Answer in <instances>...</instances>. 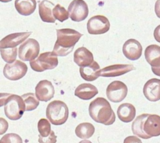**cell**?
<instances>
[{
    "label": "cell",
    "instance_id": "6da1fadb",
    "mask_svg": "<svg viewBox=\"0 0 160 143\" xmlns=\"http://www.w3.org/2000/svg\"><path fill=\"white\" fill-rule=\"evenodd\" d=\"M57 36L53 52L58 56H66L72 53L82 35L74 29L64 28L57 30Z\"/></svg>",
    "mask_w": 160,
    "mask_h": 143
},
{
    "label": "cell",
    "instance_id": "7a4b0ae2",
    "mask_svg": "<svg viewBox=\"0 0 160 143\" xmlns=\"http://www.w3.org/2000/svg\"><path fill=\"white\" fill-rule=\"evenodd\" d=\"M89 114L95 122L104 125H112L115 121V113L110 103L102 97L97 98L90 102Z\"/></svg>",
    "mask_w": 160,
    "mask_h": 143
},
{
    "label": "cell",
    "instance_id": "3957f363",
    "mask_svg": "<svg viewBox=\"0 0 160 143\" xmlns=\"http://www.w3.org/2000/svg\"><path fill=\"white\" fill-rule=\"evenodd\" d=\"M46 114L49 121L53 125H61L67 121L68 108L62 101L55 100L47 106Z\"/></svg>",
    "mask_w": 160,
    "mask_h": 143
},
{
    "label": "cell",
    "instance_id": "277c9868",
    "mask_svg": "<svg viewBox=\"0 0 160 143\" xmlns=\"http://www.w3.org/2000/svg\"><path fill=\"white\" fill-rule=\"evenodd\" d=\"M25 110V104L21 96L11 95L4 106L5 115L11 121H18L22 117Z\"/></svg>",
    "mask_w": 160,
    "mask_h": 143
},
{
    "label": "cell",
    "instance_id": "5b68a950",
    "mask_svg": "<svg viewBox=\"0 0 160 143\" xmlns=\"http://www.w3.org/2000/svg\"><path fill=\"white\" fill-rule=\"evenodd\" d=\"M29 62L31 68L36 72L53 70L58 65V56L53 52H46L42 53L36 59Z\"/></svg>",
    "mask_w": 160,
    "mask_h": 143
},
{
    "label": "cell",
    "instance_id": "8992f818",
    "mask_svg": "<svg viewBox=\"0 0 160 143\" xmlns=\"http://www.w3.org/2000/svg\"><path fill=\"white\" fill-rule=\"evenodd\" d=\"M40 46L38 41L34 38H28L20 45L18 56L22 61H32L38 56Z\"/></svg>",
    "mask_w": 160,
    "mask_h": 143
},
{
    "label": "cell",
    "instance_id": "52a82bcc",
    "mask_svg": "<svg viewBox=\"0 0 160 143\" xmlns=\"http://www.w3.org/2000/svg\"><path fill=\"white\" fill-rule=\"evenodd\" d=\"M128 93V88L125 83L120 81H114L108 84L106 89V95L111 102L118 103L122 102Z\"/></svg>",
    "mask_w": 160,
    "mask_h": 143
},
{
    "label": "cell",
    "instance_id": "ba28073f",
    "mask_svg": "<svg viewBox=\"0 0 160 143\" xmlns=\"http://www.w3.org/2000/svg\"><path fill=\"white\" fill-rule=\"evenodd\" d=\"M28 66L21 60H15L12 64H7L3 68V75L10 81H18L25 76Z\"/></svg>",
    "mask_w": 160,
    "mask_h": 143
},
{
    "label": "cell",
    "instance_id": "9c48e42d",
    "mask_svg": "<svg viewBox=\"0 0 160 143\" xmlns=\"http://www.w3.org/2000/svg\"><path fill=\"white\" fill-rule=\"evenodd\" d=\"M69 17L75 22H81L88 17L89 9L84 0H73L69 5Z\"/></svg>",
    "mask_w": 160,
    "mask_h": 143
},
{
    "label": "cell",
    "instance_id": "30bf717a",
    "mask_svg": "<svg viewBox=\"0 0 160 143\" xmlns=\"http://www.w3.org/2000/svg\"><path fill=\"white\" fill-rule=\"evenodd\" d=\"M110 29L108 19L102 15H97L90 18L87 22V31L90 35H102Z\"/></svg>",
    "mask_w": 160,
    "mask_h": 143
},
{
    "label": "cell",
    "instance_id": "8fae6325",
    "mask_svg": "<svg viewBox=\"0 0 160 143\" xmlns=\"http://www.w3.org/2000/svg\"><path fill=\"white\" fill-rule=\"evenodd\" d=\"M55 89L48 80L40 81L35 87V95L37 99L42 102H48L54 96Z\"/></svg>",
    "mask_w": 160,
    "mask_h": 143
},
{
    "label": "cell",
    "instance_id": "7c38bea8",
    "mask_svg": "<svg viewBox=\"0 0 160 143\" xmlns=\"http://www.w3.org/2000/svg\"><path fill=\"white\" fill-rule=\"evenodd\" d=\"M135 70V67L130 64H115L108 66L100 70L99 76L105 78H114L123 75Z\"/></svg>",
    "mask_w": 160,
    "mask_h": 143
},
{
    "label": "cell",
    "instance_id": "4fadbf2b",
    "mask_svg": "<svg viewBox=\"0 0 160 143\" xmlns=\"http://www.w3.org/2000/svg\"><path fill=\"white\" fill-rule=\"evenodd\" d=\"M124 56L130 60H137L142 55V45L136 39H129L122 46Z\"/></svg>",
    "mask_w": 160,
    "mask_h": 143
},
{
    "label": "cell",
    "instance_id": "5bb4252c",
    "mask_svg": "<svg viewBox=\"0 0 160 143\" xmlns=\"http://www.w3.org/2000/svg\"><path fill=\"white\" fill-rule=\"evenodd\" d=\"M32 32H20L8 35L0 41V50L15 48L28 39Z\"/></svg>",
    "mask_w": 160,
    "mask_h": 143
},
{
    "label": "cell",
    "instance_id": "9a60e30c",
    "mask_svg": "<svg viewBox=\"0 0 160 143\" xmlns=\"http://www.w3.org/2000/svg\"><path fill=\"white\" fill-rule=\"evenodd\" d=\"M143 93L148 100L157 102L160 100V79L152 78L145 83Z\"/></svg>",
    "mask_w": 160,
    "mask_h": 143
},
{
    "label": "cell",
    "instance_id": "2e32d148",
    "mask_svg": "<svg viewBox=\"0 0 160 143\" xmlns=\"http://www.w3.org/2000/svg\"><path fill=\"white\" fill-rule=\"evenodd\" d=\"M144 131L149 138L160 135V116L148 114L144 123Z\"/></svg>",
    "mask_w": 160,
    "mask_h": 143
},
{
    "label": "cell",
    "instance_id": "e0dca14e",
    "mask_svg": "<svg viewBox=\"0 0 160 143\" xmlns=\"http://www.w3.org/2000/svg\"><path fill=\"white\" fill-rule=\"evenodd\" d=\"M55 5L49 0H43L38 2V13L41 20L46 23H55L56 19L53 17V10Z\"/></svg>",
    "mask_w": 160,
    "mask_h": 143
},
{
    "label": "cell",
    "instance_id": "ac0fdd59",
    "mask_svg": "<svg viewBox=\"0 0 160 143\" xmlns=\"http://www.w3.org/2000/svg\"><path fill=\"white\" fill-rule=\"evenodd\" d=\"M73 60L79 67L90 65L94 61L93 53L85 47H80L75 50Z\"/></svg>",
    "mask_w": 160,
    "mask_h": 143
},
{
    "label": "cell",
    "instance_id": "d6986e66",
    "mask_svg": "<svg viewBox=\"0 0 160 143\" xmlns=\"http://www.w3.org/2000/svg\"><path fill=\"white\" fill-rule=\"evenodd\" d=\"M98 94L97 87L91 84L83 83L75 88V95L82 100H90Z\"/></svg>",
    "mask_w": 160,
    "mask_h": 143
},
{
    "label": "cell",
    "instance_id": "ffe728a7",
    "mask_svg": "<svg viewBox=\"0 0 160 143\" xmlns=\"http://www.w3.org/2000/svg\"><path fill=\"white\" fill-rule=\"evenodd\" d=\"M145 60L152 68H158L160 67V46L157 45H151L146 48L144 51Z\"/></svg>",
    "mask_w": 160,
    "mask_h": 143
},
{
    "label": "cell",
    "instance_id": "44dd1931",
    "mask_svg": "<svg viewBox=\"0 0 160 143\" xmlns=\"http://www.w3.org/2000/svg\"><path fill=\"white\" fill-rule=\"evenodd\" d=\"M117 115L118 119L124 123H130L133 121L136 116V109L132 104L122 103L118 107L117 110Z\"/></svg>",
    "mask_w": 160,
    "mask_h": 143
},
{
    "label": "cell",
    "instance_id": "7402d4cb",
    "mask_svg": "<svg viewBox=\"0 0 160 143\" xmlns=\"http://www.w3.org/2000/svg\"><path fill=\"white\" fill-rule=\"evenodd\" d=\"M80 75L84 80L87 81H95L99 77L100 66L98 62L93 61L91 64L88 66L79 67Z\"/></svg>",
    "mask_w": 160,
    "mask_h": 143
},
{
    "label": "cell",
    "instance_id": "603a6c76",
    "mask_svg": "<svg viewBox=\"0 0 160 143\" xmlns=\"http://www.w3.org/2000/svg\"><path fill=\"white\" fill-rule=\"evenodd\" d=\"M15 8L22 16H30L36 9L35 0H16Z\"/></svg>",
    "mask_w": 160,
    "mask_h": 143
},
{
    "label": "cell",
    "instance_id": "cb8c5ba5",
    "mask_svg": "<svg viewBox=\"0 0 160 143\" xmlns=\"http://www.w3.org/2000/svg\"><path fill=\"white\" fill-rule=\"evenodd\" d=\"M148 116V113H143V114L137 117V118L132 124V131H133V135L141 138H144V139L150 138L148 135H146L145 132L144 131V123Z\"/></svg>",
    "mask_w": 160,
    "mask_h": 143
},
{
    "label": "cell",
    "instance_id": "d4e9b609",
    "mask_svg": "<svg viewBox=\"0 0 160 143\" xmlns=\"http://www.w3.org/2000/svg\"><path fill=\"white\" fill-rule=\"evenodd\" d=\"M95 132L94 126L88 122L78 124L75 128V135L82 139H88L91 138Z\"/></svg>",
    "mask_w": 160,
    "mask_h": 143
},
{
    "label": "cell",
    "instance_id": "484cf974",
    "mask_svg": "<svg viewBox=\"0 0 160 143\" xmlns=\"http://www.w3.org/2000/svg\"><path fill=\"white\" fill-rule=\"evenodd\" d=\"M21 97L24 101L26 111H32L39 105V100L37 99L36 95L34 93L30 92V93L24 94Z\"/></svg>",
    "mask_w": 160,
    "mask_h": 143
},
{
    "label": "cell",
    "instance_id": "4316f807",
    "mask_svg": "<svg viewBox=\"0 0 160 143\" xmlns=\"http://www.w3.org/2000/svg\"><path fill=\"white\" fill-rule=\"evenodd\" d=\"M0 54L2 60L7 64H12L14 62L18 56V49L15 48H7V49H1Z\"/></svg>",
    "mask_w": 160,
    "mask_h": 143
},
{
    "label": "cell",
    "instance_id": "83f0119b",
    "mask_svg": "<svg viewBox=\"0 0 160 143\" xmlns=\"http://www.w3.org/2000/svg\"><path fill=\"white\" fill-rule=\"evenodd\" d=\"M53 14L55 19L59 21L60 22H64L69 18L68 12L67 11V10H65L64 7H61L60 4L55 6L53 10Z\"/></svg>",
    "mask_w": 160,
    "mask_h": 143
},
{
    "label": "cell",
    "instance_id": "f1b7e54d",
    "mask_svg": "<svg viewBox=\"0 0 160 143\" xmlns=\"http://www.w3.org/2000/svg\"><path fill=\"white\" fill-rule=\"evenodd\" d=\"M38 131L39 132V135L42 137L49 136L51 133V126L50 123L47 119H40L38 122Z\"/></svg>",
    "mask_w": 160,
    "mask_h": 143
},
{
    "label": "cell",
    "instance_id": "f546056e",
    "mask_svg": "<svg viewBox=\"0 0 160 143\" xmlns=\"http://www.w3.org/2000/svg\"><path fill=\"white\" fill-rule=\"evenodd\" d=\"M0 143H23V140L18 134L9 133L1 138Z\"/></svg>",
    "mask_w": 160,
    "mask_h": 143
},
{
    "label": "cell",
    "instance_id": "4dcf8cb0",
    "mask_svg": "<svg viewBox=\"0 0 160 143\" xmlns=\"http://www.w3.org/2000/svg\"><path fill=\"white\" fill-rule=\"evenodd\" d=\"M38 142L39 143H56L57 142V136L53 131H52L51 133L47 137H42L41 135H38Z\"/></svg>",
    "mask_w": 160,
    "mask_h": 143
},
{
    "label": "cell",
    "instance_id": "1f68e13d",
    "mask_svg": "<svg viewBox=\"0 0 160 143\" xmlns=\"http://www.w3.org/2000/svg\"><path fill=\"white\" fill-rule=\"evenodd\" d=\"M9 127V124L4 118L0 117V135H4L7 131Z\"/></svg>",
    "mask_w": 160,
    "mask_h": 143
},
{
    "label": "cell",
    "instance_id": "d6a6232c",
    "mask_svg": "<svg viewBox=\"0 0 160 143\" xmlns=\"http://www.w3.org/2000/svg\"><path fill=\"white\" fill-rule=\"evenodd\" d=\"M123 143H142V141L136 135L128 136L124 139Z\"/></svg>",
    "mask_w": 160,
    "mask_h": 143
},
{
    "label": "cell",
    "instance_id": "836d02e7",
    "mask_svg": "<svg viewBox=\"0 0 160 143\" xmlns=\"http://www.w3.org/2000/svg\"><path fill=\"white\" fill-rule=\"evenodd\" d=\"M10 95L11 94L10 93H0V107L5 106L6 102Z\"/></svg>",
    "mask_w": 160,
    "mask_h": 143
},
{
    "label": "cell",
    "instance_id": "e575fe53",
    "mask_svg": "<svg viewBox=\"0 0 160 143\" xmlns=\"http://www.w3.org/2000/svg\"><path fill=\"white\" fill-rule=\"evenodd\" d=\"M154 38H155V41L160 43V24L157 26L156 28L154 31Z\"/></svg>",
    "mask_w": 160,
    "mask_h": 143
},
{
    "label": "cell",
    "instance_id": "d590c367",
    "mask_svg": "<svg viewBox=\"0 0 160 143\" xmlns=\"http://www.w3.org/2000/svg\"><path fill=\"white\" fill-rule=\"evenodd\" d=\"M155 12L156 16L160 19V0H157L155 5Z\"/></svg>",
    "mask_w": 160,
    "mask_h": 143
},
{
    "label": "cell",
    "instance_id": "8d00e7d4",
    "mask_svg": "<svg viewBox=\"0 0 160 143\" xmlns=\"http://www.w3.org/2000/svg\"><path fill=\"white\" fill-rule=\"evenodd\" d=\"M152 70L155 75L160 77V67H158V68H152Z\"/></svg>",
    "mask_w": 160,
    "mask_h": 143
},
{
    "label": "cell",
    "instance_id": "74e56055",
    "mask_svg": "<svg viewBox=\"0 0 160 143\" xmlns=\"http://www.w3.org/2000/svg\"><path fill=\"white\" fill-rule=\"evenodd\" d=\"M78 143H92V142L90 141H89V140L84 139L83 141H81L80 142H78Z\"/></svg>",
    "mask_w": 160,
    "mask_h": 143
},
{
    "label": "cell",
    "instance_id": "f35d334b",
    "mask_svg": "<svg viewBox=\"0 0 160 143\" xmlns=\"http://www.w3.org/2000/svg\"><path fill=\"white\" fill-rule=\"evenodd\" d=\"M12 0H0V2H4V3H7V2H11Z\"/></svg>",
    "mask_w": 160,
    "mask_h": 143
}]
</instances>
